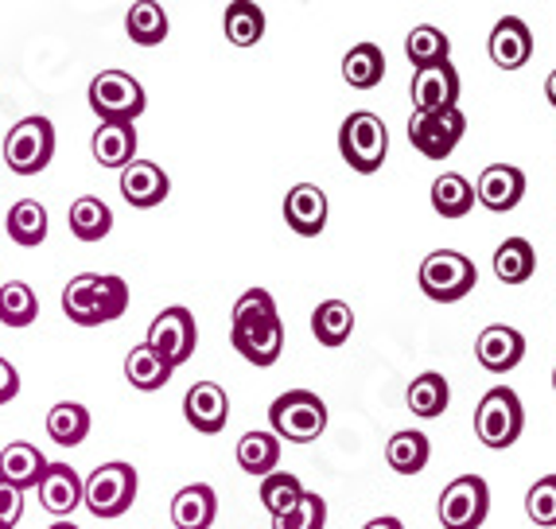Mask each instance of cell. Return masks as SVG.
<instances>
[{"instance_id":"ee69618b","label":"cell","mask_w":556,"mask_h":529,"mask_svg":"<svg viewBox=\"0 0 556 529\" xmlns=\"http://www.w3.org/2000/svg\"><path fill=\"white\" fill-rule=\"evenodd\" d=\"M20 393V374L9 358H0V405H9L12 398Z\"/></svg>"},{"instance_id":"2e32d148","label":"cell","mask_w":556,"mask_h":529,"mask_svg":"<svg viewBox=\"0 0 556 529\" xmlns=\"http://www.w3.org/2000/svg\"><path fill=\"white\" fill-rule=\"evenodd\" d=\"M521 196H526V172L514 164H491L475 184V199L494 214L514 211L521 203Z\"/></svg>"},{"instance_id":"4316f807","label":"cell","mask_w":556,"mask_h":529,"mask_svg":"<svg viewBox=\"0 0 556 529\" xmlns=\"http://www.w3.org/2000/svg\"><path fill=\"white\" fill-rule=\"evenodd\" d=\"M538 269V253L529 245V238H506V242L494 250V277L502 285H526Z\"/></svg>"},{"instance_id":"603a6c76","label":"cell","mask_w":556,"mask_h":529,"mask_svg":"<svg viewBox=\"0 0 556 529\" xmlns=\"http://www.w3.org/2000/svg\"><path fill=\"white\" fill-rule=\"evenodd\" d=\"M90 152L102 167H129L137 160V129L132 125L102 122L90 140Z\"/></svg>"},{"instance_id":"3957f363","label":"cell","mask_w":556,"mask_h":529,"mask_svg":"<svg viewBox=\"0 0 556 529\" xmlns=\"http://www.w3.org/2000/svg\"><path fill=\"white\" fill-rule=\"evenodd\" d=\"M269 425L277 440L307 444V440L324 437L327 428V405L312 390H288L269 405Z\"/></svg>"},{"instance_id":"9a60e30c","label":"cell","mask_w":556,"mask_h":529,"mask_svg":"<svg viewBox=\"0 0 556 529\" xmlns=\"http://www.w3.org/2000/svg\"><path fill=\"white\" fill-rule=\"evenodd\" d=\"M475 354H479V366L491 374H506L526 358V335L518 327L491 324L482 327L479 339H475Z\"/></svg>"},{"instance_id":"8992f818","label":"cell","mask_w":556,"mask_h":529,"mask_svg":"<svg viewBox=\"0 0 556 529\" xmlns=\"http://www.w3.org/2000/svg\"><path fill=\"white\" fill-rule=\"evenodd\" d=\"M475 285H479V273H475V261L467 253L437 250L420 261V292L428 300H437V304L464 300Z\"/></svg>"},{"instance_id":"f35d334b","label":"cell","mask_w":556,"mask_h":529,"mask_svg":"<svg viewBox=\"0 0 556 529\" xmlns=\"http://www.w3.org/2000/svg\"><path fill=\"white\" fill-rule=\"evenodd\" d=\"M257 494H261V506L277 518V514H285L288 506H296L300 494H304V483H300L292 471H273L257 483Z\"/></svg>"},{"instance_id":"60d3db41","label":"cell","mask_w":556,"mask_h":529,"mask_svg":"<svg viewBox=\"0 0 556 529\" xmlns=\"http://www.w3.org/2000/svg\"><path fill=\"white\" fill-rule=\"evenodd\" d=\"M526 514L545 529L556 526V475H545V479H538V483L529 487Z\"/></svg>"},{"instance_id":"5b68a950","label":"cell","mask_w":556,"mask_h":529,"mask_svg":"<svg viewBox=\"0 0 556 529\" xmlns=\"http://www.w3.org/2000/svg\"><path fill=\"white\" fill-rule=\"evenodd\" d=\"M521 428H526V408H521L518 393L498 386V390H486L475 408V432L486 448L494 452H506L510 444H518Z\"/></svg>"},{"instance_id":"5bb4252c","label":"cell","mask_w":556,"mask_h":529,"mask_svg":"<svg viewBox=\"0 0 556 529\" xmlns=\"http://www.w3.org/2000/svg\"><path fill=\"white\" fill-rule=\"evenodd\" d=\"M184 417L195 432L214 437V432H223L226 420H230V398H226V390L218 381H195L184 398Z\"/></svg>"},{"instance_id":"c3c4849f","label":"cell","mask_w":556,"mask_h":529,"mask_svg":"<svg viewBox=\"0 0 556 529\" xmlns=\"http://www.w3.org/2000/svg\"><path fill=\"white\" fill-rule=\"evenodd\" d=\"M553 390H556V370H553Z\"/></svg>"},{"instance_id":"d6986e66","label":"cell","mask_w":556,"mask_h":529,"mask_svg":"<svg viewBox=\"0 0 556 529\" xmlns=\"http://www.w3.org/2000/svg\"><path fill=\"white\" fill-rule=\"evenodd\" d=\"M491 59L502 71H518L533 59V32H529L526 20L518 16H502L491 32Z\"/></svg>"},{"instance_id":"484cf974","label":"cell","mask_w":556,"mask_h":529,"mask_svg":"<svg viewBox=\"0 0 556 529\" xmlns=\"http://www.w3.org/2000/svg\"><path fill=\"white\" fill-rule=\"evenodd\" d=\"M233 452H238L241 471L253 475V479H265V475H273L280 464V440L273 437V432H245Z\"/></svg>"},{"instance_id":"cb8c5ba5","label":"cell","mask_w":556,"mask_h":529,"mask_svg":"<svg viewBox=\"0 0 556 529\" xmlns=\"http://www.w3.org/2000/svg\"><path fill=\"white\" fill-rule=\"evenodd\" d=\"M47 437L55 440L59 448H78L90 437V408L78 405V401H59L47 413Z\"/></svg>"},{"instance_id":"d590c367","label":"cell","mask_w":556,"mask_h":529,"mask_svg":"<svg viewBox=\"0 0 556 529\" xmlns=\"http://www.w3.org/2000/svg\"><path fill=\"white\" fill-rule=\"evenodd\" d=\"M447 51H452V43H447V36L437 28V24H420V28H413L405 39V55L417 71L447 63Z\"/></svg>"},{"instance_id":"7a4b0ae2","label":"cell","mask_w":556,"mask_h":529,"mask_svg":"<svg viewBox=\"0 0 556 529\" xmlns=\"http://www.w3.org/2000/svg\"><path fill=\"white\" fill-rule=\"evenodd\" d=\"M339 152L351 164V172L374 176V172H381L386 156H390V129L381 125L378 113L354 110L343 122V129H339Z\"/></svg>"},{"instance_id":"9c48e42d","label":"cell","mask_w":556,"mask_h":529,"mask_svg":"<svg viewBox=\"0 0 556 529\" xmlns=\"http://www.w3.org/2000/svg\"><path fill=\"white\" fill-rule=\"evenodd\" d=\"M195 343H199V327L187 307H164V312L152 319L149 339H144V347H149L172 374H176V366H184L187 358L195 354Z\"/></svg>"},{"instance_id":"f546056e","label":"cell","mask_w":556,"mask_h":529,"mask_svg":"<svg viewBox=\"0 0 556 529\" xmlns=\"http://www.w3.org/2000/svg\"><path fill=\"white\" fill-rule=\"evenodd\" d=\"M428 455H432V444L417 428H405L386 444V459L397 475H420L428 467Z\"/></svg>"},{"instance_id":"8fae6325","label":"cell","mask_w":556,"mask_h":529,"mask_svg":"<svg viewBox=\"0 0 556 529\" xmlns=\"http://www.w3.org/2000/svg\"><path fill=\"white\" fill-rule=\"evenodd\" d=\"M467 117L459 110H440V113H413L408 117V144L425 160H447L455 144L464 140Z\"/></svg>"},{"instance_id":"8d00e7d4","label":"cell","mask_w":556,"mask_h":529,"mask_svg":"<svg viewBox=\"0 0 556 529\" xmlns=\"http://www.w3.org/2000/svg\"><path fill=\"white\" fill-rule=\"evenodd\" d=\"M39 316V300L31 285L24 280H9L0 285V324L4 327H31Z\"/></svg>"},{"instance_id":"4dcf8cb0","label":"cell","mask_w":556,"mask_h":529,"mask_svg":"<svg viewBox=\"0 0 556 529\" xmlns=\"http://www.w3.org/2000/svg\"><path fill=\"white\" fill-rule=\"evenodd\" d=\"M125 32H129L132 43L156 47V43H164V39H167L172 24H167V12L160 9V4H152V0H137V4L125 12Z\"/></svg>"},{"instance_id":"44dd1931","label":"cell","mask_w":556,"mask_h":529,"mask_svg":"<svg viewBox=\"0 0 556 529\" xmlns=\"http://www.w3.org/2000/svg\"><path fill=\"white\" fill-rule=\"evenodd\" d=\"M218 518V494L206 483H191L172 499V521L176 529H211Z\"/></svg>"},{"instance_id":"7402d4cb","label":"cell","mask_w":556,"mask_h":529,"mask_svg":"<svg viewBox=\"0 0 556 529\" xmlns=\"http://www.w3.org/2000/svg\"><path fill=\"white\" fill-rule=\"evenodd\" d=\"M43 471H47V455L39 452L36 444L16 440V444H9L4 452H0V479H4L9 487H16V491L39 487Z\"/></svg>"},{"instance_id":"bcb514c9","label":"cell","mask_w":556,"mask_h":529,"mask_svg":"<svg viewBox=\"0 0 556 529\" xmlns=\"http://www.w3.org/2000/svg\"><path fill=\"white\" fill-rule=\"evenodd\" d=\"M545 93H548V102H553V110H556V71L545 78Z\"/></svg>"},{"instance_id":"83f0119b","label":"cell","mask_w":556,"mask_h":529,"mask_svg":"<svg viewBox=\"0 0 556 529\" xmlns=\"http://www.w3.org/2000/svg\"><path fill=\"white\" fill-rule=\"evenodd\" d=\"M343 78L354 90H374V86L386 78V55H381V47L378 43L351 47L343 59Z\"/></svg>"},{"instance_id":"d6a6232c","label":"cell","mask_w":556,"mask_h":529,"mask_svg":"<svg viewBox=\"0 0 556 529\" xmlns=\"http://www.w3.org/2000/svg\"><path fill=\"white\" fill-rule=\"evenodd\" d=\"M223 32L233 47H253L265 36V12L257 4H250V0H233L223 12Z\"/></svg>"},{"instance_id":"ffe728a7","label":"cell","mask_w":556,"mask_h":529,"mask_svg":"<svg viewBox=\"0 0 556 529\" xmlns=\"http://www.w3.org/2000/svg\"><path fill=\"white\" fill-rule=\"evenodd\" d=\"M285 223L300 234V238H316L327 226V196L316 184H296L285 196Z\"/></svg>"},{"instance_id":"4fadbf2b","label":"cell","mask_w":556,"mask_h":529,"mask_svg":"<svg viewBox=\"0 0 556 529\" xmlns=\"http://www.w3.org/2000/svg\"><path fill=\"white\" fill-rule=\"evenodd\" d=\"M455 102H459V71L452 66V59L413 75V113L455 110Z\"/></svg>"},{"instance_id":"7dc6e473","label":"cell","mask_w":556,"mask_h":529,"mask_svg":"<svg viewBox=\"0 0 556 529\" xmlns=\"http://www.w3.org/2000/svg\"><path fill=\"white\" fill-rule=\"evenodd\" d=\"M51 529H78V526H75V521H71V518H66V521H55V526H51Z\"/></svg>"},{"instance_id":"277c9868","label":"cell","mask_w":556,"mask_h":529,"mask_svg":"<svg viewBox=\"0 0 556 529\" xmlns=\"http://www.w3.org/2000/svg\"><path fill=\"white\" fill-rule=\"evenodd\" d=\"M137 502V471L132 464H102L90 479H83V506L93 518H121Z\"/></svg>"},{"instance_id":"e575fe53","label":"cell","mask_w":556,"mask_h":529,"mask_svg":"<svg viewBox=\"0 0 556 529\" xmlns=\"http://www.w3.org/2000/svg\"><path fill=\"white\" fill-rule=\"evenodd\" d=\"M432 206H437V214H444V218H464L475 206L471 179L459 176V172H444V176L432 184Z\"/></svg>"},{"instance_id":"d4e9b609","label":"cell","mask_w":556,"mask_h":529,"mask_svg":"<svg viewBox=\"0 0 556 529\" xmlns=\"http://www.w3.org/2000/svg\"><path fill=\"white\" fill-rule=\"evenodd\" d=\"M66 223H71V234L78 242H102L105 234L113 230V211L98 196H83L71 203Z\"/></svg>"},{"instance_id":"ab89813d","label":"cell","mask_w":556,"mask_h":529,"mask_svg":"<svg viewBox=\"0 0 556 529\" xmlns=\"http://www.w3.org/2000/svg\"><path fill=\"white\" fill-rule=\"evenodd\" d=\"M324 526H327V502L312 491H304L296 506H288L285 514L273 518V529H324Z\"/></svg>"},{"instance_id":"ba28073f","label":"cell","mask_w":556,"mask_h":529,"mask_svg":"<svg viewBox=\"0 0 556 529\" xmlns=\"http://www.w3.org/2000/svg\"><path fill=\"white\" fill-rule=\"evenodd\" d=\"M55 156V125L47 117H24L4 137V164L16 176H36Z\"/></svg>"},{"instance_id":"b9f144b4","label":"cell","mask_w":556,"mask_h":529,"mask_svg":"<svg viewBox=\"0 0 556 529\" xmlns=\"http://www.w3.org/2000/svg\"><path fill=\"white\" fill-rule=\"evenodd\" d=\"M269 316H280V312H277V300L265 288H250L233 304V324H250V319H269Z\"/></svg>"},{"instance_id":"7c38bea8","label":"cell","mask_w":556,"mask_h":529,"mask_svg":"<svg viewBox=\"0 0 556 529\" xmlns=\"http://www.w3.org/2000/svg\"><path fill=\"white\" fill-rule=\"evenodd\" d=\"M230 343L233 351L253 366H273L285 351V324L280 316L269 319H250V324H233L230 327Z\"/></svg>"},{"instance_id":"ac0fdd59","label":"cell","mask_w":556,"mask_h":529,"mask_svg":"<svg viewBox=\"0 0 556 529\" xmlns=\"http://www.w3.org/2000/svg\"><path fill=\"white\" fill-rule=\"evenodd\" d=\"M36 491L39 502H43V511L55 514L59 521H66V514H75L83 506V475L71 464H47Z\"/></svg>"},{"instance_id":"7bdbcfd3","label":"cell","mask_w":556,"mask_h":529,"mask_svg":"<svg viewBox=\"0 0 556 529\" xmlns=\"http://www.w3.org/2000/svg\"><path fill=\"white\" fill-rule=\"evenodd\" d=\"M20 518H24V491L0 479V529H16Z\"/></svg>"},{"instance_id":"30bf717a","label":"cell","mask_w":556,"mask_h":529,"mask_svg":"<svg viewBox=\"0 0 556 529\" xmlns=\"http://www.w3.org/2000/svg\"><path fill=\"white\" fill-rule=\"evenodd\" d=\"M486 511H491V487L482 475H459L455 483L444 487L437 506L444 529H479L486 521Z\"/></svg>"},{"instance_id":"836d02e7","label":"cell","mask_w":556,"mask_h":529,"mask_svg":"<svg viewBox=\"0 0 556 529\" xmlns=\"http://www.w3.org/2000/svg\"><path fill=\"white\" fill-rule=\"evenodd\" d=\"M9 238L16 245H24V250H31V245H43V238H47V211H43V203H36V199H20V203H12V211H9Z\"/></svg>"},{"instance_id":"74e56055","label":"cell","mask_w":556,"mask_h":529,"mask_svg":"<svg viewBox=\"0 0 556 529\" xmlns=\"http://www.w3.org/2000/svg\"><path fill=\"white\" fill-rule=\"evenodd\" d=\"M125 378L132 381V390L152 393V390H164L167 381H172V370L160 363L149 347L140 343V347H132V351L125 354Z\"/></svg>"},{"instance_id":"52a82bcc","label":"cell","mask_w":556,"mask_h":529,"mask_svg":"<svg viewBox=\"0 0 556 529\" xmlns=\"http://www.w3.org/2000/svg\"><path fill=\"white\" fill-rule=\"evenodd\" d=\"M90 110L102 117V122H117V125H132L144 113L149 98H144V86L137 83L125 71H102V75L90 78Z\"/></svg>"},{"instance_id":"f6af8a7d","label":"cell","mask_w":556,"mask_h":529,"mask_svg":"<svg viewBox=\"0 0 556 529\" xmlns=\"http://www.w3.org/2000/svg\"><path fill=\"white\" fill-rule=\"evenodd\" d=\"M362 529H405V526H401V518H393V514H381V518L366 521Z\"/></svg>"},{"instance_id":"6da1fadb","label":"cell","mask_w":556,"mask_h":529,"mask_svg":"<svg viewBox=\"0 0 556 529\" xmlns=\"http://www.w3.org/2000/svg\"><path fill=\"white\" fill-rule=\"evenodd\" d=\"M129 285L113 273H83L63 288V312L78 327H102L125 316Z\"/></svg>"},{"instance_id":"1f68e13d","label":"cell","mask_w":556,"mask_h":529,"mask_svg":"<svg viewBox=\"0 0 556 529\" xmlns=\"http://www.w3.org/2000/svg\"><path fill=\"white\" fill-rule=\"evenodd\" d=\"M447 401H452V390H447V378L437 370L420 374V378H413V386H408V408H413V417H444Z\"/></svg>"},{"instance_id":"f1b7e54d","label":"cell","mask_w":556,"mask_h":529,"mask_svg":"<svg viewBox=\"0 0 556 529\" xmlns=\"http://www.w3.org/2000/svg\"><path fill=\"white\" fill-rule=\"evenodd\" d=\"M354 331V312L346 300H324V304L312 312V335H316L324 347H343Z\"/></svg>"},{"instance_id":"e0dca14e","label":"cell","mask_w":556,"mask_h":529,"mask_svg":"<svg viewBox=\"0 0 556 529\" xmlns=\"http://www.w3.org/2000/svg\"><path fill=\"white\" fill-rule=\"evenodd\" d=\"M172 191V179L160 164L152 160H132L129 167H121V196L129 206H140V211H149V206H160Z\"/></svg>"}]
</instances>
